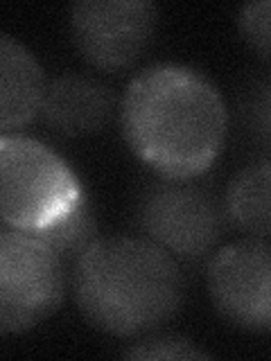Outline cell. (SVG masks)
I'll return each mask as SVG.
<instances>
[{"instance_id":"cell-11","label":"cell","mask_w":271,"mask_h":361,"mask_svg":"<svg viewBox=\"0 0 271 361\" xmlns=\"http://www.w3.org/2000/svg\"><path fill=\"white\" fill-rule=\"evenodd\" d=\"M34 235H39L41 240L48 242L61 255L66 267H75V262L84 255L86 248L100 240L93 201L84 192V197L77 201V206L71 212H66L59 221H54L43 231H37Z\"/></svg>"},{"instance_id":"cell-2","label":"cell","mask_w":271,"mask_h":361,"mask_svg":"<svg viewBox=\"0 0 271 361\" xmlns=\"http://www.w3.org/2000/svg\"><path fill=\"white\" fill-rule=\"evenodd\" d=\"M71 278L82 316L113 336L158 330L174 319L186 296L174 255L147 237H100L75 262Z\"/></svg>"},{"instance_id":"cell-5","label":"cell","mask_w":271,"mask_h":361,"mask_svg":"<svg viewBox=\"0 0 271 361\" xmlns=\"http://www.w3.org/2000/svg\"><path fill=\"white\" fill-rule=\"evenodd\" d=\"M66 262L39 235L16 228L0 233V327L25 332L59 310Z\"/></svg>"},{"instance_id":"cell-7","label":"cell","mask_w":271,"mask_h":361,"mask_svg":"<svg viewBox=\"0 0 271 361\" xmlns=\"http://www.w3.org/2000/svg\"><path fill=\"white\" fill-rule=\"evenodd\" d=\"M210 300L226 321L248 332H271V240L235 242L210 257Z\"/></svg>"},{"instance_id":"cell-8","label":"cell","mask_w":271,"mask_h":361,"mask_svg":"<svg viewBox=\"0 0 271 361\" xmlns=\"http://www.w3.org/2000/svg\"><path fill=\"white\" fill-rule=\"evenodd\" d=\"M116 93L102 79L66 73L54 77L45 88L41 104L43 120L54 131L66 135H88L95 133L113 116Z\"/></svg>"},{"instance_id":"cell-9","label":"cell","mask_w":271,"mask_h":361,"mask_svg":"<svg viewBox=\"0 0 271 361\" xmlns=\"http://www.w3.org/2000/svg\"><path fill=\"white\" fill-rule=\"evenodd\" d=\"M45 73L25 45L9 34H0V129L20 127L41 111L45 97Z\"/></svg>"},{"instance_id":"cell-3","label":"cell","mask_w":271,"mask_h":361,"mask_svg":"<svg viewBox=\"0 0 271 361\" xmlns=\"http://www.w3.org/2000/svg\"><path fill=\"white\" fill-rule=\"evenodd\" d=\"M0 206L7 228L43 231L84 197V188L64 158L20 133H5L0 140Z\"/></svg>"},{"instance_id":"cell-4","label":"cell","mask_w":271,"mask_h":361,"mask_svg":"<svg viewBox=\"0 0 271 361\" xmlns=\"http://www.w3.org/2000/svg\"><path fill=\"white\" fill-rule=\"evenodd\" d=\"M133 214L143 237L188 262L206 259L222 242L229 221L224 199L208 185L167 176L143 188Z\"/></svg>"},{"instance_id":"cell-13","label":"cell","mask_w":271,"mask_h":361,"mask_svg":"<svg viewBox=\"0 0 271 361\" xmlns=\"http://www.w3.org/2000/svg\"><path fill=\"white\" fill-rule=\"evenodd\" d=\"M129 359H208L210 355L206 350L197 348L186 336L176 334H163V336H150L136 341L131 348L122 353Z\"/></svg>"},{"instance_id":"cell-10","label":"cell","mask_w":271,"mask_h":361,"mask_svg":"<svg viewBox=\"0 0 271 361\" xmlns=\"http://www.w3.org/2000/svg\"><path fill=\"white\" fill-rule=\"evenodd\" d=\"M224 210L237 231L253 240H271V161H258L237 172L224 195Z\"/></svg>"},{"instance_id":"cell-14","label":"cell","mask_w":271,"mask_h":361,"mask_svg":"<svg viewBox=\"0 0 271 361\" xmlns=\"http://www.w3.org/2000/svg\"><path fill=\"white\" fill-rule=\"evenodd\" d=\"M237 25L244 41L271 63V0L244 5L237 14Z\"/></svg>"},{"instance_id":"cell-12","label":"cell","mask_w":271,"mask_h":361,"mask_svg":"<svg viewBox=\"0 0 271 361\" xmlns=\"http://www.w3.org/2000/svg\"><path fill=\"white\" fill-rule=\"evenodd\" d=\"M240 122L248 142L271 161V73L253 79L244 90Z\"/></svg>"},{"instance_id":"cell-6","label":"cell","mask_w":271,"mask_h":361,"mask_svg":"<svg viewBox=\"0 0 271 361\" xmlns=\"http://www.w3.org/2000/svg\"><path fill=\"white\" fill-rule=\"evenodd\" d=\"M156 23L150 0H82L68 14L73 45L100 71L129 68L154 39Z\"/></svg>"},{"instance_id":"cell-1","label":"cell","mask_w":271,"mask_h":361,"mask_svg":"<svg viewBox=\"0 0 271 361\" xmlns=\"http://www.w3.org/2000/svg\"><path fill=\"white\" fill-rule=\"evenodd\" d=\"M120 127L129 149L158 176L195 178L219 156L229 111L203 73L181 63H154L124 88Z\"/></svg>"}]
</instances>
